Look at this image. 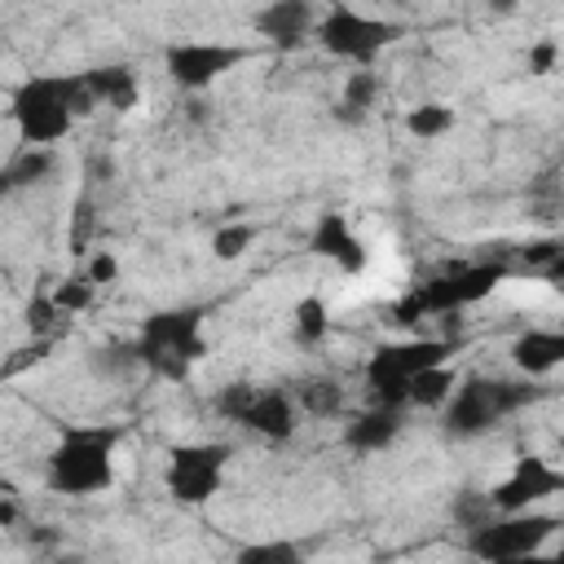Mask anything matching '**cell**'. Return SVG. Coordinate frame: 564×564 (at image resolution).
Here are the masks:
<instances>
[{"label":"cell","mask_w":564,"mask_h":564,"mask_svg":"<svg viewBox=\"0 0 564 564\" xmlns=\"http://www.w3.org/2000/svg\"><path fill=\"white\" fill-rule=\"evenodd\" d=\"M57 313H62V308L53 304V295H35L31 308H26V322H31V330H48V322H53Z\"/></svg>","instance_id":"83f0119b"},{"label":"cell","mask_w":564,"mask_h":564,"mask_svg":"<svg viewBox=\"0 0 564 564\" xmlns=\"http://www.w3.org/2000/svg\"><path fill=\"white\" fill-rule=\"evenodd\" d=\"M454 339H401V344H379L366 361V383L375 401L383 405H405L410 401V379L427 366L449 361Z\"/></svg>","instance_id":"8992f818"},{"label":"cell","mask_w":564,"mask_h":564,"mask_svg":"<svg viewBox=\"0 0 564 564\" xmlns=\"http://www.w3.org/2000/svg\"><path fill=\"white\" fill-rule=\"evenodd\" d=\"M93 278L84 273V278H66V282H57L53 286V304L62 308V313H79V308H88L93 304Z\"/></svg>","instance_id":"cb8c5ba5"},{"label":"cell","mask_w":564,"mask_h":564,"mask_svg":"<svg viewBox=\"0 0 564 564\" xmlns=\"http://www.w3.org/2000/svg\"><path fill=\"white\" fill-rule=\"evenodd\" d=\"M560 529L555 516H529V511H502L498 520H480L467 538V551L480 560H520L533 555L551 533Z\"/></svg>","instance_id":"ba28073f"},{"label":"cell","mask_w":564,"mask_h":564,"mask_svg":"<svg viewBox=\"0 0 564 564\" xmlns=\"http://www.w3.org/2000/svg\"><path fill=\"white\" fill-rule=\"evenodd\" d=\"M397 436H401V405H383V401H379L375 410H366L361 419H352L348 432H344V441H348L352 449H361V454L388 449Z\"/></svg>","instance_id":"9a60e30c"},{"label":"cell","mask_w":564,"mask_h":564,"mask_svg":"<svg viewBox=\"0 0 564 564\" xmlns=\"http://www.w3.org/2000/svg\"><path fill=\"white\" fill-rule=\"evenodd\" d=\"M326 326H330L326 304H322L317 295H304V300L295 304V339H300V344H317V339L326 335Z\"/></svg>","instance_id":"7402d4cb"},{"label":"cell","mask_w":564,"mask_h":564,"mask_svg":"<svg viewBox=\"0 0 564 564\" xmlns=\"http://www.w3.org/2000/svg\"><path fill=\"white\" fill-rule=\"evenodd\" d=\"M251 383H229V388H220V397H216V410L225 414V419H234L238 423V414L247 410V401H251Z\"/></svg>","instance_id":"4316f807"},{"label":"cell","mask_w":564,"mask_h":564,"mask_svg":"<svg viewBox=\"0 0 564 564\" xmlns=\"http://www.w3.org/2000/svg\"><path fill=\"white\" fill-rule=\"evenodd\" d=\"M115 273H119L115 256H110V251H97V256H93V264H88V278L101 286V282H115Z\"/></svg>","instance_id":"f546056e"},{"label":"cell","mask_w":564,"mask_h":564,"mask_svg":"<svg viewBox=\"0 0 564 564\" xmlns=\"http://www.w3.org/2000/svg\"><path fill=\"white\" fill-rule=\"evenodd\" d=\"M489 13L494 18H507V13H516V0H489Z\"/></svg>","instance_id":"d6a6232c"},{"label":"cell","mask_w":564,"mask_h":564,"mask_svg":"<svg viewBox=\"0 0 564 564\" xmlns=\"http://www.w3.org/2000/svg\"><path fill=\"white\" fill-rule=\"evenodd\" d=\"M560 251H564V242H560Z\"/></svg>","instance_id":"836d02e7"},{"label":"cell","mask_w":564,"mask_h":564,"mask_svg":"<svg viewBox=\"0 0 564 564\" xmlns=\"http://www.w3.org/2000/svg\"><path fill=\"white\" fill-rule=\"evenodd\" d=\"M300 405L317 419H330L344 410V388L335 379H308V383H300Z\"/></svg>","instance_id":"ffe728a7"},{"label":"cell","mask_w":564,"mask_h":564,"mask_svg":"<svg viewBox=\"0 0 564 564\" xmlns=\"http://www.w3.org/2000/svg\"><path fill=\"white\" fill-rule=\"evenodd\" d=\"M551 494H564V471L538 454H524V458H516L507 480H498L489 489V502H494V511H529L533 502H542Z\"/></svg>","instance_id":"8fae6325"},{"label":"cell","mask_w":564,"mask_h":564,"mask_svg":"<svg viewBox=\"0 0 564 564\" xmlns=\"http://www.w3.org/2000/svg\"><path fill=\"white\" fill-rule=\"evenodd\" d=\"M238 560L242 564H291V560H300V546L295 542H260V546H242Z\"/></svg>","instance_id":"484cf974"},{"label":"cell","mask_w":564,"mask_h":564,"mask_svg":"<svg viewBox=\"0 0 564 564\" xmlns=\"http://www.w3.org/2000/svg\"><path fill=\"white\" fill-rule=\"evenodd\" d=\"M238 423L269 441H291L295 436V401L282 388H256L247 410L238 414Z\"/></svg>","instance_id":"4fadbf2b"},{"label":"cell","mask_w":564,"mask_h":564,"mask_svg":"<svg viewBox=\"0 0 564 564\" xmlns=\"http://www.w3.org/2000/svg\"><path fill=\"white\" fill-rule=\"evenodd\" d=\"M313 251L326 256V260H335L344 273H361V269H366V242L352 234V225H348L344 212H326V216L317 220V229H313Z\"/></svg>","instance_id":"5bb4252c"},{"label":"cell","mask_w":564,"mask_h":564,"mask_svg":"<svg viewBox=\"0 0 564 564\" xmlns=\"http://www.w3.org/2000/svg\"><path fill=\"white\" fill-rule=\"evenodd\" d=\"M555 53H560L555 40H538V44L529 48V70H533V75H546V70L555 66Z\"/></svg>","instance_id":"f1b7e54d"},{"label":"cell","mask_w":564,"mask_h":564,"mask_svg":"<svg viewBox=\"0 0 564 564\" xmlns=\"http://www.w3.org/2000/svg\"><path fill=\"white\" fill-rule=\"evenodd\" d=\"M119 427H66L48 454V489L57 494H97L115 485V445Z\"/></svg>","instance_id":"3957f363"},{"label":"cell","mask_w":564,"mask_h":564,"mask_svg":"<svg viewBox=\"0 0 564 564\" xmlns=\"http://www.w3.org/2000/svg\"><path fill=\"white\" fill-rule=\"evenodd\" d=\"M405 128H410V137L432 141V137H441V132H449V128H454V110H449V106H441V101L414 106V110L405 115Z\"/></svg>","instance_id":"44dd1931"},{"label":"cell","mask_w":564,"mask_h":564,"mask_svg":"<svg viewBox=\"0 0 564 564\" xmlns=\"http://www.w3.org/2000/svg\"><path fill=\"white\" fill-rule=\"evenodd\" d=\"M251 238H256L251 225H220L212 238V251H216V260H238L251 247Z\"/></svg>","instance_id":"d4e9b609"},{"label":"cell","mask_w":564,"mask_h":564,"mask_svg":"<svg viewBox=\"0 0 564 564\" xmlns=\"http://www.w3.org/2000/svg\"><path fill=\"white\" fill-rule=\"evenodd\" d=\"M137 361L150 366L159 379H185L194 361H203L207 339H203V308H159L141 322V335L132 344Z\"/></svg>","instance_id":"7a4b0ae2"},{"label":"cell","mask_w":564,"mask_h":564,"mask_svg":"<svg viewBox=\"0 0 564 564\" xmlns=\"http://www.w3.org/2000/svg\"><path fill=\"white\" fill-rule=\"evenodd\" d=\"M48 172H53V154H48V145H26L22 154L9 159V167H4V189L13 194V189H22V185L44 181Z\"/></svg>","instance_id":"ac0fdd59"},{"label":"cell","mask_w":564,"mask_h":564,"mask_svg":"<svg viewBox=\"0 0 564 564\" xmlns=\"http://www.w3.org/2000/svg\"><path fill=\"white\" fill-rule=\"evenodd\" d=\"M449 392H454V370H449V361L427 366V370H419V375L410 379V401H414V405H441Z\"/></svg>","instance_id":"d6986e66"},{"label":"cell","mask_w":564,"mask_h":564,"mask_svg":"<svg viewBox=\"0 0 564 564\" xmlns=\"http://www.w3.org/2000/svg\"><path fill=\"white\" fill-rule=\"evenodd\" d=\"M313 22H317L313 0H269V4L256 13V31H260L273 48H282V53L300 48V44L308 40Z\"/></svg>","instance_id":"7c38bea8"},{"label":"cell","mask_w":564,"mask_h":564,"mask_svg":"<svg viewBox=\"0 0 564 564\" xmlns=\"http://www.w3.org/2000/svg\"><path fill=\"white\" fill-rule=\"evenodd\" d=\"M251 53L238 44H207V40H181L167 44L163 53V70L172 75V84H181L185 93H198L207 84H216L225 70H234L238 62H247Z\"/></svg>","instance_id":"30bf717a"},{"label":"cell","mask_w":564,"mask_h":564,"mask_svg":"<svg viewBox=\"0 0 564 564\" xmlns=\"http://www.w3.org/2000/svg\"><path fill=\"white\" fill-rule=\"evenodd\" d=\"M229 445L225 441H198V445H172L167 454V494L176 502H207L220 489V476L229 467Z\"/></svg>","instance_id":"9c48e42d"},{"label":"cell","mask_w":564,"mask_h":564,"mask_svg":"<svg viewBox=\"0 0 564 564\" xmlns=\"http://www.w3.org/2000/svg\"><path fill=\"white\" fill-rule=\"evenodd\" d=\"M97 106L106 101L110 110H132L137 106V75L128 66H97V70H84Z\"/></svg>","instance_id":"e0dca14e"},{"label":"cell","mask_w":564,"mask_h":564,"mask_svg":"<svg viewBox=\"0 0 564 564\" xmlns=\"http://www.w3.org/2000/svg\"><path fill=\"white\" fill-rule=\"evenodd\" d=\"M546 282H551L555 291H564V251H560V256L546 264Z\"/></svg>","instance_id":"4dcf8cb0"},{"label":"cell","mask_w":564,"mask_h":564,"mask_svg":"<svg viewBox=\"0 0 564 564\" xmlns=\"http://www.w3.org/2000/svg\"><path fill=\"white\" fill-rule=\"evenodd\" d=\"M335 119H339V123H361V119H366V115H361V110H352V106H344V101H339V106H335Z\"/></svg>","instance_id":"1f68e13d"},{"label":"cell","mask_w":564,"mask_h":564,"mask_svg":"<svg viewBox=\"0 0 564 564\" xmlns=\"http://www.w3.org/2000/svg\"><path fill=\"white\" fill-rule=\"evenodd\" d=\"M97 106L84 75H31L13 88L9 115L26 145H53L70 132L75 115H88Z\"/></svg>","instance_id":"6da1fadb"},{"label":"cell","mask_w":564,"mask_h":564,"mask_svg":"<svg viewBox=\"0 0 564 564\" xmlns=\"http://www.w3.org/2000/svg\"><path fill=\"white\" fill-rule=\"evenodd\" d=\"M375 93H379V75L370 70V66H361V70H352L348 75V84H344V106H352V110H370L375 106Z\"/></svg>","instance_id":"603a6c76"},{"label":"cell","mask_w":564,"mask_h":564,"mask_svg":"<svg viewBox=\"0 0 564 564\" xmlns=\"http://www.w3.org/2000/svg\"><path fill=\"white\" fill-rule=\"evenodd\" d=\"M533 397H538V388H529V383L471 375L458 383V392L445 405V432L449 436H480V432L498 427L507 414H516L520 405H529Z\"/></svg>","instance_id":"5b68a950"},{"label":"cell","mask_w":564,"mask_h":564,"mask_svg":"<svg viewBox=\"0 0 564 564\" xmlns=\"http://www.w3.org/2000/svg\"><path fill=\"white\" fill-rule=\"evenodd\" d=\"M507 278L502 260H480V264H458L432 282H419L405 300H397L392 322H419L423 313H454L467 304H480L498 282Z\"/></svg>","instance_id":"277c9868"},{"label":"cell","mask_w":564,"mask_h":564,"mask_svg":"<svg viewBox=\"0 0 564 564\" xmlns=\"http://www.w3.org/2000/svg\"><path fill=\"white\" fill-rule=\"evenodd\" d=\"M392 40H401V22H383V18H370V13H357L352 4L335 0L322 18H317V44L344 62H357V66H370Z\"/></svg>","instance_id":"52a82bcc"},{"label":"cell","mask_w":564,"mask_h":564,"mask_svg":"<svg viewBox=\"0 0 564 564\" xmlns=\"http://www.w3.org/2000/svg\"><path fill=\"white\" fill-rule=\"evenodd\" d=\"M511 361L524 375H551L555 366H564V330H524L511 344Z\"/></svg>","instance_id":"2e32d148"}]
</instances>
